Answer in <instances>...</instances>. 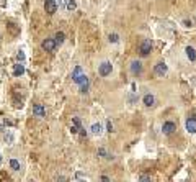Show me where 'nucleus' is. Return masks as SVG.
<instances>
[{
    "label": "nucleus",
    "instance_id": "1",
    "mask_svg": "<svg viewBox=\"0 0 196 182\" xmlns=\"http://www.w3.org/2000/svg\"><path fill=\"white\" fill-rule=\"evenodd\" d=\"M72 81H74L78 87H80V92L82 94H87L90 89V81L88 77H87V74L83 72L82 66H75L74 71H72Z\"/></svg>",
    "mask_w": 196,
    "mask_h": 182
},
{
    "label": "nucleus",
    "instance_id": "2",
    "mask_svg": "<svg viewBox=\"0 0 196 182\" xmlns=\"http://www.w3.org/2000/svg\"><path fill=\"white\" fill-rule=\"evenodd\" d=\"M113 72V64H111V61H101L100 64H98V74L101 76V77H108Z\"/></svg>",
    "mask_w": 196,
    "mask_h": 182
},
{
    "label": "nucleus",
    "instance_id": "3",
    "mask_svg": "<svg viewBox=\"0 0 196 182\" xmlns=\"http://www.w3.org/2000/svg\"><path fill=\"white\" fill-rule=\"evenodd\" d=\"M177 131V123L175 121H172V120H167L162 123V133L165 136H170Z\"/></svg>",
    "mask_w": 196,
    "mask_h": 182
},
{
    "label": "nucleus",
    "instance_id": "4",
    "mask_svg": "<svg viewBox=\"0 0 196 182\" xmlns=\"http://www.w3.org/2000/svg\"><path fill=\"white\" fill-rule=\"evenodd\" d=\"M152 49H154V45H152V41H150V40H146V41L141 43L139 53H141V56H149V54L152 53Z\"/></svg>",
    "mask_w": 196,
    "mask_h": 182
},
{
    "label": "nucleus",
    "instance_id": "5",
    "mask_svg": "<svg viewBox=\"0 0 196 182\" xmlns=\"http://www.w3.org/2000/svg\"><path fill=\"white\" fill-rule=\"evenodd\" d=\"M142 104H144V107L146 108H152L155 105V95L152 92H146L142 95Z\"/></svg>",
    "mask_w": 196,
    "mask_h": 182
},
{
    "label": "nucleus",
    "instance_id": "6",
    "mask_svg": "<svg viewBox=\"0 0 196 182\" xmlns=\"http://www.w3.org/2000/svg\"><path fill=\"white\" fill-rule=\"evenodd\" d=\"M103 131H105V126L101 125L100 121H93L92 125H90V133L93 136H101V135H103Z\"/></svg>",
    "mask_w": 196,
    "mask_h": 182
},
{
    "label": "nucleus",
    "instance_id": "7",
    "mask_svg": "<svg viewBox=\"0 0 196 182\" xmlns=\"http://www.w3.org/2000/svg\"><path fill=\"white\" fill-rule=\"evenodd\" d=\"M185 128L190 135H196V116H190L185 121Z\"/></svg>",
    "mask_w": 196,
    "mask_h": 182
},
{
    "label": "nucleus",
    "instance_id": "8",
    "mask_svg": "<svg viewBox=\"0 0 196 182\" xmlns=\"http://www.w3.org/2000/svg\"><path fill=\"white\" fill-rule=\"evenodd\" d=\"M131 72H133V76H141L142 74V71H144V66H142V62L141 61H133L131 62V66H129Z\"/></svg>",
    "mask_w": 196,
    "mask_h": 182
},
{
    "label": "nucleus",
    "instance_id": "9",
    "mask_svg": "<svg viewBox=\"0 0 196 182\" xmlns=\"http://www.w3.org/2000/svg\"><path fill=\"white\" fill-rule=\"evenodd\" d=\"M154 72H155V76L163 77L167 72H168V66H167L165 62H157L155 66H154Z\"/></svg>",
    "mask_w": 196,
    "mask_h": 182
},
{
    "label": "nucleus",
    "instance_id": "10",
    "mask_svg": "<svg viewBox=\"0 0 196 182\" xmlns=\"http://www.w3.org/2000/svg\"><path fill=\"white\" fill-rule=\"evenodd\" d=\"M44 10L48 15H54V13L59 10V7H57V3L54 2V0H46L44 2Z\"/></svg>",
    "mask_w": 196,
    "mask_h": 182
},
{
    "label": "nucleus",
    "instance_id": "11",
    "mask_svg": "<svg viewBox=\"0 0 196 182\" xmlns=\"http://www.w3.org/2000/svg\"><path fill=\"white\" fill-rule=\"evenodd\" d=\"M41 48L44 49V51H49V53H51V51H54L57 48V45H56V41L53 38H46L44 41L41 43Z\"/></svg>",
    "mask_w": 196,
    "mask_h": 182
},
{
    "label": "nucleus",
    "instance_id": "12",
    "mask_svg": "<svg viewBox=\"0 0 196 182\" xmlns=\"http://www.w3.org/2000/svg\"><path fill=\"white\" fill-rule=\"evenodd\" d=\"M98 156L103 158V159H108V161H113V159H114V156L111 154V153H108V149L103 148V146L98 148Z\"/></svg>",
    "mask_w": 196,
    "mask_h": 182
},
{
    "label": "nucleus",
    "instance_id": "13",
    "mask_svg": "<svg viewBox=\"0 0 196 182\" xmlns=\"http://www.w3.org/2000/svg\"><path fill=\"white\" fill-rule=\"evenodd\" d=\"M33 113L36 115V116H46V108L43 107L41 104H36V105H33Z\"/></svg>",
    "mask_w": 196,
    "mask_h": 182
},
{
    "label": "nucleus",
    "instance_id": "14",
    "mask_svg": "<svg viewBox=\"0 0 196 182\" xmlns=\"http://www.w3.org/2000/svg\"><path fill=\"white\" fill-rule=\"evenodd\" d=\"M185 54H186V57H188L191 62L196 61V49H194L193 46H186V48H185Z\"/></svg>",
    "mask_w": 196,
    "mask_h": 182
},
{
    "label": "nucleus",
    "instance_id": "15",
    "mask_svg": "<svg viewBox=\"0 0 196 182\" xmlns=\"http://www.w3.org/2000/svg\"><path fill=\"white\" fill-rule=\"evenodd\" d=\"M23 74H25V64H23V62L15 64V67H13V76L20 77V76H23Z\"/></svg>",
    "mask_w": 196,
    "mask_h": 182
},
{
    "label": "nucleus",
    "instance_id": "16",
    "mask_svg": "<svg viewBox=\"0 0 196 182\" xmlns=\"http://www.w3.org/2000/svg\"><path fill=\"white\" fill-rule=\"evenodd\" d=\"M126 99H128V104L129 105H134V104H137V100H139V95H137V92H131L129 90Z\"/></svg>",
    "mask_w": 196,
    "mask_h": 182
},
{
    "label": "nucleus",
    "instance_id": "17",
    "mask_svg": "<svg viewBox=\"0 0 196 182\" xmlns=\"http://www.w3.org/2000/svg\"><path fill=\"white\" fill-rule=\"evenodd\" d=\"M108 41L111 43V45H118V43L121 41V36L118 33H110V36H108Z\"/></svg>",
    "mask_w": 196,
    "mask_h": 182
},
{
    "label": "nucleus",
    "instance_id": "18",
    "mask_svg": "<svg viewBox=\"0 0 196 182\" xmlns=\"http://www.w3.org/2000/svg\"><path fill=\"white\" fill-rule=\"evenodd\" d=\"M54 38H56V40H54L56 45H62V43L65 41V33H64V31H57Z\"/></svg>",
    "mask_w": 196,
    "mask_h": 182
},
{
    "label": "nucleus",
    "instance_id": "19",
    "mask_svg": "<svg viewBox=\"0 0 196 182\" xmlns=\"http://www.w3.org/2000/svg\"><path fill=\"white\" fill-rule=\"evenodd\" d=\"M65 8H67L69 12H74L77 8V3L74 2V0H67V2H65Z\"/></svg>",
    "mask_w": 196,
    "mask_h": 182
},
{
    "label": "nucleus",
    "instance_id": "20",
    "mask_svg": "<svg viewBox=\"0 0 196 182\" xmlns=\"http://www.w3.org/2000/svg\"><path fill=\"white\" fill-rule=\"evenodd\" d=\"M10 167L13 171H20V161L18 159H10Z\"/></svg>",
    "mask_w": 196,
    "mask_h": 182
},
{
    "label": "nucleus",
    "instance_id": "21",
    "mask_svg": "<svg viewBox=\"0 0 196 182\" xmlns=\"http://www.w3.org/2000/svg\"><path fill=\"white\" fill-rule=\"evenodd\" d=\"M106 131H110V133L114 131V125H113L111 120H106Z\"/></svg>",
    "mask_w": 196,
    "mask_h": 182
},
{
    "label": "nucleus",
    "instance_id": "22",
    "mask_svg": "<svg viewBox=\"0 0 196 182\" xmlns=\"http://www.w3.org/2000/svg\"><path fill=\"white\" fill-rule=\"evenodd\" d=\"M139 182H150V176H147V174H141Z\"/></svg>",
    "mask_w": 196,
    "mask_h": 182
},
{
    "label": "nucleus",
    "instance_id": "23",
    "mask_svg": "<svg viewBox=\"0 0 196 182\" xmlns=\"http://www.w3.org/2000/svg\"><path fill=\"white\" fill-rule=\"evenodd\" d=\"M17 59H18L20 62H23V61H25V53H23L21 49H20L18 53H17Z\"/></svg>",
    "mask_w": 196,
    "mask_h": 182
},
{
    "label": "nucleus",
    "instance_id": "24",
    "mask_svg": "<svg viewBox=\"0 0 196 182\" xmlns=\"http://www.w3.org/2000/svg\"><path fill=\"white\" fill-rule=\"evenodd\" d=\"M183 26H185V28H191V26H193L191 20H183Z\"/></svg>",
    "mask_w": 196,
    "mask_h": 182
},
{
    "label": "nucleus",
    "instance_id": "25",
    "mask_svg": "<svg viewBox=\"0 0 196 182\" xmlns=\"http://www.w3.org/2000/svg\"><path fill=\"white\" fill-rule=\"evenodd\" d=\"M100 180H101V182H111V179L108 177V176H105V174H103V176L100 177Z\"/></svg>",
    "mask_w": 196,
    "mask_h": 182
},
{
    "label": "nucleus",
    "instance_id": "26",
    "mask_svg": "<svg viewBox=\"0 0 196 182\" xmlns=\"http://www.w3.org/2000/svg\"><path fill=\"white\" fill-rule=\"evenodd\" d=\"M78 182H88V180H87V179L83 177V179H78Z\"/></svg>",
    "mask_w": 196,
    "mask_h": 182
},
{
    "label": "nucleus",
    "instance_id": "27",
    "mask_svg": "<svg viewBox=\"0 0 196 182\" xmlns=\"http://www.w3.org/2000/svg\"><path fill=\"white\" fill-rule=\"evenodd\" d=\"M0 164H2V153H0Z\"/></svg>",
    "mask_w": 196,
    "mask_h": 182
}]
</instances>
